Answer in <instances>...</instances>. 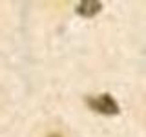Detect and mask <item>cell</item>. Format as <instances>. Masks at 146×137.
<instances>
[{"mask_svg": "<svg viewBox=\"0 0 146 137\" xmlns=\"http://www.w3.org/2000/svg\"><path fill=\"white\" fill-rule=\"evenodd\" d=\"M100 9H102V4H100L99 0H82V2L77 4L75 11L79 13L80 17L90 18V17H95Z\"/></svg>", "mask_w": 146, "mask_h": 137, "instance_id": "obj_2", "label": "cell"}, {"mask_svg": "<svg viewBox=\"0 0 146 137\" xmlns=\"http://www.w3.org/2000/svg\"><path fill=\"white\" fill-rule=\"evenodd\" d=\"M86 104L95 110L99 113H104V115H117L121 110H119L117 100L111 97L110 93H102L99 97H86Z\"/></svg>", "mask_w": 146, "mask_h": 137, "instance_id": "obj_1", "label": "cell"}, {"mask_svg": "<svg viewBox=\"0 0 146 137\" xmlns=\"http://www.w3.org/2000/svg\"><path fill=\"white\" fill-rule=\"evenodd\" d=\"M48 137H62V135H58V134H51V135H48Z\"/></svg>", "mask_w": 146, "mask_h": 137, "instance_id": "obj_3", "label": "cell"}]
</instances>
